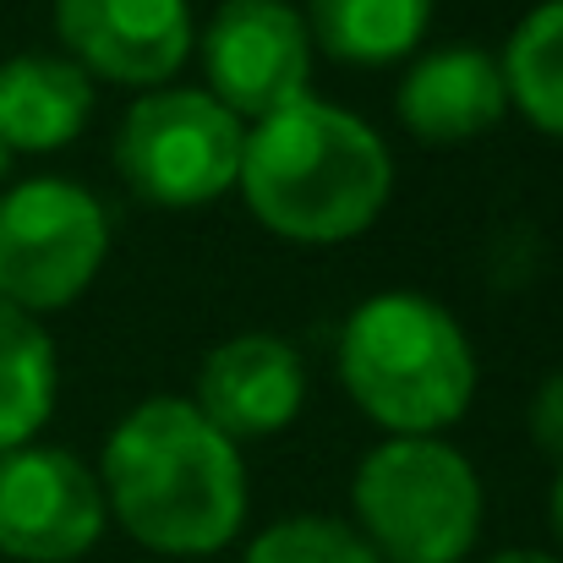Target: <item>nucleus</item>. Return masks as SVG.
I'll use <instances>...</instances> for the list:
<instances>
[{"label": "nucleus", "mask_w": 563, "mask_h": 563, "mask_svg": "<svg viewBox=\"0 0 563 563\" xmlns=\"http://www.w3.org/2000/svg\"><path fill=\"white\" fill-rule=\"evenodd\" d=\"M110 520L159 559L224 553L246 526V460L181 394L132 405L99 454Z\"/></svg>", "instance_id": "f257e3e1"}, {"label": "nucleus", "mask_w": 563, "mask_h": 563, "mask_svg": "<svg viewBox=\"0 0 563 563\" xmlns=\"http://www.w3.org/2000/svg\"><path fill=\"white\" fill-rule=\"evenodd\" d=\"M235 191L268 235L290 246H345L388 208L394 154L356 110L307 93L246 126Z\"/></svg>", "instance_id": "f03ea898"}, {"label": "nucleus", "mask_w": 563, "mask_h": 563, "mask_svg": "<svg viewBox=\"0 0 563 563\" xmlns=\"http://www.w3.org/2000/svg\"><path fill=\"white\" fill-rule=\"evenodd\" d=\"M334 367L351 405L388 438H443L476 399V345L421 290H377L340 323Z\"/></svg>", "instance_id": "7ed1b4c3"}, {"label": "nucleus", "mask_w": 563, "mask_h": 563, "mask_svg": "<svg viewBox=\"0 0 563 563\" xmlns=\"http://www.w3.org/2000/svg\"><path fill=\"white\" fill-rule=\"evenodd\" d=\"M351 509L377 563H465L487 520V493L449 438H383L351 476Z\"/></svg>", "instance_id": "20e7f679"}, {"label": "nucleus", "mask_w": 563, "mask_h": 563, "mask_svg": "<svg viewBox=\"0 0 563 563\" xmlns=\"http://www.w3.org/2000/svg\"><path fill=\"white\" fill-rule=\"evenodd\" d=\"M110 257V213L71 176L0 191V301L44 318L82 301Z\"/></svg>", "instance_id": "39448f33"}, {"label": "nucleus", "mask_w": 563, "mask_h": 563, "mask_svg": "<svg viewBox=\"0 0 563 563\" xmlns=\"http://www.w3.org/2000/svg\"><path fill=\"white\" fill-rule=\"evenodd\" d=\"M246 126L208 99L202 88H154L143 93L121 132H115V165L126 187L154 208H208L241 176Z\"/></svg>", "instance_id": "423d86ee"}, {"label": "nucleus", "mask_w": 563, "mask_h": 563, "mask_svg": "<svg viewBox=\"0 0 563 563\" xmlns=\"http://www.w3.org/2000/svg\"><path fill=\"white\" fill-rule=\"evenodd\" d=\"M202 93L241 126H257L312 93V33L290 0H224L202 38Z\"/></svg>", "instance_id": "0eeeda50"}, {"label": "nucleus", "mask_w": 563, "mask_h": 563, "mask_svg": "<svg viewBox=\"0 0 563 563\" xmlns=\"http://www.w3.org/2000/svg\"><path fill=\"white\" fill-rule=\"evenodd\" d=\"M110 509L99 471L55 443L0 454V559L77 563L104 542Z\"/></svg>", "instance_id": "6e6552de"}, {"label": "nucleus", "mask_w": 563, "mask_h": 563, "mask_svg": "<svg viewBox=\"0 0 563 563\" xmlns=\"http://www.w3.org/2000/svg\"><path fill=\"white\" fill-rule=\"evenodd\" d=\"M55 38L93 82L154 93L191 60L197 22L191 0H55Z\"/></svg>", "instance_id": "1a4fd4ad"}, {"label": "nucleus", "mask_w": 563, "mask_h": 563, "mask_svg": "<svg viewBox=\"0 0 563 563\" xmlns=\"http://www.w3.org/2000/svg\"><path fill=\"white\" fill-rule=\"evenodd\" d=\"M191 405L235 449L252 438H274L307 405V362L279 334H235L202 356Z\"/></svg>", "instance_id": "9d476101"}, {"label": "nucleus", "mask_w": 563, "mask_h": 563, "mask_svg": "<svg viewBox=\"0 0 563 563\" xmlns=\"http://www.w3.org/2000/svg\"><path fill=\"white\" fill-rule=\"evenodd\" d=\"M399 126L427 148H460L487 137L509 115L504 66L482 44H443L405 66L394 93Z\"/></svg>", "instance_id": "9b49d317"}, {"label": "nucleus", "mask_w": 563, "mask_h": 563, "mask_svg": "<svg viewBox=\"0 0 563 563\" xmlns=\"http://www.w3.org/2000/svg\"><path fill=\"white\" fill-rule=\"evenodd\" d=\"M99 82L60 49H22L0 60V148L60 154L93 121Z\"/></svg>", "instance_id": "f8f14e48"}, {"label": "nucleus", "mask_w": 563, "mask_h": 563, "mask_svg": "<svg viewBox=\"0 0 563 563\" xmlns=\"http://www.w3.org/2000/svg\"><path fill=\"white\" fill-rule=\"evenodd\" d=\"M312 49L340 66H399L432 27V0H307Z\"/></svg>", "instance_id": "ddd939ff"}, {"label": "nucleus", "mask_w": 563, "mask_h": 563, "mask_svg": "<svg viewBox=\"0 0 563 563\" xmlns=\"http://www.w3.org/2000/svg\"><path fill=\"white\" fill-rule=\"evenodd\" d=\"M60 356L38 318L0 301V454L38 443L44 421L55 416Z\"/></svg>", "instance_id": "4468645a"}, {"label": "nucleus", "mask_w": 563, "mask_h": 563, "mask_svg": "<svg viewBox=\"0 0 563 563\" xmlns=\"http://www.w3.org/2000/svg\"><path fill=\"white\" fill-rule=\"evenodd\" d=\"M498 66L509 104L542 137L563 143V0H537L515 22L509 44L498 49Z\"/></svg>", "instance_id": "2eb2a0df"}, {"label": "nucleus", "mask_w": 563, "mask_h": 563, "mask_svg": "<svg viewBox=\"0 0 563 563\" xmlns=\"http://www.w3.org/2000/svg\"><path fill=\"white\" fill-rule=\"evenodd\" d=\"M241 563H377V553L356 537L351 520L334 515H290L252 537Z\"/></svg>", "instance_id": "dca6fc26"}, {"label": "nucleus", "mask_w": 563, "mask_h": 563, "mask_svg": "<svg viewBox=\"0 0 563 563\" xmlns=\"http://www.w3.org/2000/svg\"><path fill=\"white\" fill-rule=\"evenodd\" d=\"M526 427H531V443L542 460H553L563 471V373H548L531 394V410H526Z\"/></svg>", "instance_id": "f3484780"}, {"label": "nucleus", "mask_w": 563, "mask_h": 563, "mask_svg": "<svg viewBox=\"0 0 563 563\" xmlns=\"http://www.w3.org/2000/svg\"><path fill=\"white\" fill-rule=\"evenodd\" d=\"M482 563H563V559L542 553V548H509V553H493V559H482Z\"/></svg>", "instance_id": "a211bd4d"}, {"label": "nucleus", "mask_w": 563, "mask_h": 563, "mask_svg": "<svg viewBox=\"0 0 563 563\" xmlns=\"http://www.w3.org/2000/svg\"><path fill=\"white\" fill-rule=\"evenodd\" d=\"M548 520H553V537L563 542V471L553 476V493H548Z\"/></svg>", "instance_id": "6ab92c4d"}, {"label": "nucleus", "mask_w": 563, "mask_h": 563, "mask_svg": "<svg viewBox=\"0 0 563 563\" xmlns=\"http://www.w3.org/2000/svg\"><path fill=\"white\" fill-rule=\"evenodd\" d=\"M5 159H11V154H5V148H0V176H5Z\"/></svg>", "instance_id": "aec40b11"}]
</instances>
